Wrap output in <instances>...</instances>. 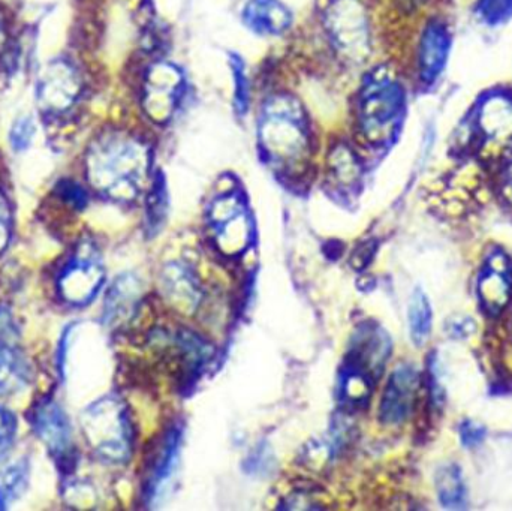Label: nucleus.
<instances>
[{
	"mask_svg": "<svg viewBox=\"0 0 512 511\" xmlns=\"http://www.w3.org/2000/svg\"><path fill=\"white\" fill-rule=\"evenodd\" d=\"M150 164V147L143 138L123 131L107 132L89 147L87 180L102 197L131 203L146 188Z\"/></svg>",
	"mask_w": 512,
	"mask_h": 511,
	"instance_id": "1",
	"label": "nucleus"
},
{
	"mask_svg": "<svg viewBox=\"0 0 512 511\" xmlns=\"http://www.w3.org/2000/svg\"><path fill=\"white\" fill-rule=\"evenodd\" d=\"M259 152L268 165L286 177L306 171L313 155V134L300 99L276 93L262 105L256 128Z\"/></svg>",
	"mask_w": 512,
	"mask_h": 511,
	"instance_id": "2",
	"label": "nucleus"
},
{
	"mask_svg": "<svg viewBox=\"0 0 512 511\" xmlns=\"http://www.w3.org/2000/svg\"><path fill=\"white\" fill-rule=\"evenodd\" d=\"M406 116V90L399 75L387 65L364 75L354 101V128L358 140L372 149L394 143Z\"/></svg>",
	"mask_w": 512,
	"mask_h": 511,
	"instance_id": "3",
	"label": "nucleus"
},
{
	"mask_svg": "<svg viewBox=\"0 0 512 511\" xmlns=\"http://www.w3.org/2000/svg\"><path fill=\"white\" fill-rule=\"evenodd\" d=\"M322 27L331 50L349 66H361L372 53V18L366 0H327Z\"/></svg>",
	"mask_w": 512,
	"mask_h": 511,
	"instance_id": "4",
	"label": "nucleus"
},
{
	"mask_svg": "<svg viewBox=\"0 0 512 511\" xmlns=\"http://www.w3.org/2000/svg\"><path fill=\"white\" fill-rule=\"evenodd\" d=\"M81 431L93 453L110 464L128 461L132 450V426L128 411L114 396L99 399L81 413Z\"/></svg>",
	"mask_w": 512,
	"mask_h": 511,
	"instance_id": "5",
	"label": "nucleus"
},
{
	"mask_svg": "<svg viewBox=\"0 0 512 511\" xmlns=\"http://www.w3.org/2000/svg\"><path fill=\"white\" fill-rule=\"evenodd\" d=\"M468 147L484 158L507 162L512 156V95L492 90L478 99L468 122Z\"/></svg>",
	"mask_w": 512,
	"mask_h": 511,
	"instance_id": "6",
	"label": "nucleus"
},
{
	"mask_svg": "<svg viewBox=\"0 0 512 511\" xmlns=\"http://www.w3.org/2000/svg\"><path fill=\"white\" fill-rule=\"evenodd\" d=\"M207 225L216 248L228 257L243 254L254 239V221L242 195L228 192L212 201Z\"/></svg>",
	"mask_w": 512,
	"mask_h": 511,
	"instance_id": "7",
	"label": "nucleus"
},
{
	"mask_svg": "<svg viewBox=\"0 0 512 511\" xmlns=\"http://www.w3.org/2000/svg\"><path fill=\"white\" fill-rule=\"evenodd\" d=\"M105 270L101 254L92 242H81L60 273L57 287L69 305L84 306L95 299L104 284Z\"/></svg>",
	"mask_w": 512,
	"mask_h": 511,
	"instance_id": "8",
	"label": "nucleus"
},
{
	"mask_svg": "<svg viewBox=\"0 0 512 511\" xmlns=\"http://www.w3.org/2000/svg\"><path fill=\"white\" fill-rule=\"evenodd\" d=\"M185 95V77L176 65L158 62L150 66L143 83V108L152 122L168 123L173 119Z\"/></svg>",
	"mask_w": 512,
	"mask_h": 511,
	"instance_id": "9",
	"label": "nucleus"
},
{
	"mask_svg": "<svg viewBox=\"0 0 512 511\" xmlns=\"http://www.w3.org/2000/svg\"><path fill=\"white\" fill-rule=\"evenodd\" d=\"M83 90L80 74L66 60H54L42 71L36 87L41 111L59 116L74 108Z\"/></svg>",
	"mask_w": 512,
	"mask_h": 511,
	"instance_id": "10",
	"label": "nucleus"
},
{
	"mask_svg": "<svg viewBox=\"0 0 512 511\" xmlns=\"http://www.w3.org/2000/svg\"><path fill=\"white\" fill-rule=\"evenodd\" d=\"M478 300L489 315H499L512 297V264L502 251H493L478 275Z\"/></svg>",
	"mask_w": 512,
	"mask_h": 511,
	"instance_id": "11",
	"label": "nucleus"
},
{
	"mask_svg": "<svg viewBox=\"0 0 512 511\" xmlns=\"http://www.w3.org/2000/svg\"><path fill=\"white\" fill-rule=\"evenodd\" d=\"M33 429L56 459L60 468H69L72 462V432L65 411L54 401H44L33 414Z\"/></svg>",
	"mask_w": 512,
	"mask_h": 511,
	"instance_id": "12",
	"label": "nucleus"
},
{
	"mask_svg": "<svg viewBox=\"0 0 512 511\" xmlns=\"http://www.w3.org/2000/svg\"><path fill=\"white\" fill-rule=\"evenodd\" d=\"M451 32L444 21L430 20L421 32L417 50V71L421 83L432 86L441 77L450 56Z\"/></svg>",
	"mask_w": 512,
	"mask_h": 511,
	"instance_id": "13",
	"label": "nucleus"
},
{
	"mask_svg": "<svg viewBox=\"0 0 512 511\" xmlns=\"http://www.w3.org/2000/svg\"><path fill=\"white\" fill-rule=\"evenodd\" d=\"M420 377L412 365H400L394 369L381 399V420L387 425H400L408 420L414 410Z\"/></svg>",
	"mask_w": 512,
	"mask_h": 511,
	"instance_id": "14",
	"label": "nucleus"
},
{
	"mask_svg": "<svg viewBox=\"0 0 512 511\" xmlns=\"http://www.w3.org/2000/svg\"><path fill=\"white\" fill-rule=\"evenodd\" d=\"M180 443L182 438L179 429H171L162 438L147 471L144 485V498L147 503H159L173 485L174 474L179 465Z\"/></svg>",
	"mask_w": 512,
	"mask_h": 511,
	"instance_id": "15",
	"label": "nucleus"
},
{
	"mask_svg": "<svg viewBox=\"0 0 512 511\" xmlns=\"http://www.w3.org/2000/svg\"><path fill=\"white\" fill-rule=\"evenodd\" d=\"M26 371L17 324L8 311L0 309V395L20 387Z\"/></svg>",
	"mask_w": 512,
	"mask_h": 511,
	"instance_id": "16",
	"label": "nucleus"
},
{
	"mask_svg": "<svg viewBox=\"0 0 512 511\" xmlns=\"http://www.w3.org/2000/svg\"><path fill=\"white\" fill-rule=\"evenodd\" d=\"M391 342L387 333L376 326L364 327L358 332L355 344L352 345V362L349 369L361 372L372 380L384 369L390 357Z\"/></svg>",
	"mask_w": 512,
	"mask_h": 511,
	"instance_id": "17",
	"label": "nucleus"
},
{
	"mask_svg": "<svg viewBox=\"0 0 512 511\" xmlns=\"http://www.w3.org/2000/svg\"><path fill=\"white\" fill-rule=\"evenodd\" d=\"M243 23L259 36H280L288 32L292 14L280 0H249L242 12Z\"/></svg>",
	"mask_w": 512,
	"mask_h": 511,
	"instance_id": "18",
	"label": "nucleus"
},
{
	"mask_svg": "<svg viewBox=\"0 0 512 511\" xmlns=\"http://www.w3.org/2000/svg\"><path fill=\"white\" fill-rule=\"evenodd\" d=\"M141 284L134 275H122L113 282L105 297L104 320L108 326H120L131 320L140 302Z\"/></svg>",
	"mask_w": 512,
	"mask_h": 511,
	"instance_id": "19",
	"label": "nucleus"
},
{
	"mask_svg": "<svg viewBox=\"0 0 512 511\" xmlns=\"http://www.w3.org/2000/svg\"><path fill=\"white\" fill-rule=\"evenodd\" d=\"M165 296L182 312H192L200 303V288L191 270L182 264H170L162 275Z\"/></svg>",
	"mask_w": 512,
	"mask_h": 511,
	"instance_id": "20",
	"label": "nucleus"
},
{
	"mask_svg": "<svg viewBox=\"0 0 512 511\" xmlns=\"http://www.w3.org/2000/svg\"><path fill=\"white\" fill-rule=\"evenodd\" d=\"M436 492L444 509L463 510L468 506V491L457 465H444L436 473Z\"/></svg>",
	"mask_w": 512,
	"mask_h": 511,
	"instance_id": "21",
	"label": "nucleus"
},
{
	"mask_svg": "<svg viewBox=\"0 0 512 511\" xmlns=\"http://www.w3.org/2000/svg\"><path fill=\"white\" fill-rule=\"evenodd\" d=\"M328 174L340 189L355 188L361 179V164L348 144H339L328 158Z\"/></svg>",
	"mask_w": 512,
	"mask_h": 511,
	"instance_id": "22",
	"label": "nucleus"
},
{
	"mask_svg": "<svg viewBox=\"0 0 512 511\" xmlns=\"http://www.w3.org/2000/svg\"><path fill=\"white\" fill-rule=\"evenodd\" d=\"M432 305L421 288H415L409 300V332L415 345H423L432 332Z\"/></svg>",
	"mask_w": 512,
	"mask_h": 511,
	"instance_id": "23",
	"label": "nucleus"
},
{
	"mask_svg": "<svg viewBox=\"0 0 512 511\" xmlns=\"http://www.w3.org/2000/svg\"><path fill=\"white\" fill-rule=\"evenodd\" d=\"M29 479L26 462L20 461L0 473V509L17 501L23 494Z\"/></svg>",
	"mask_w": 512,
	"mask_h": 511,
	"instance_id": "24",
	"label": "nucleus"
},
{
	"mask_svg": "<svg viewBox=\"0 0 512 511\" xmlns=\"http://www.w3.org/2000/svg\"><path fill=\"white\" fill-rule=\"evenodd\" d=\"M230 65L234 78V107L237 114L246 116L251 104V86H249L246 63L239 54H230Z\"/></svg>",
	"mask_w": 512,
	"mask_h": 511,
	"instance_id": "25",
	"label": "nucleus"
},
{
	"mask_svg": "<svg viewBox=\"0 0 512 511\" xmlns=\"http://www.w3.org/2000/svg\"><path fill=\"white\" fill-rule=\"evenodd\" d=\"M478 14L492 26L504 23L512 15V0H478Z\"/></svg>",
	"mask_w": 512,
	"mask_h": 511,
	"instance_id": "26",
	"label": "nucleus"
},
{
	"mask_svg": "<svg viewBox=\"0 0 512 511\" xmlns=\"http://www.w3.org/2000/svg\"><path fill=\"white\" fill-rule=\"evenodd\" d=\"M153 188L155 189L150 194L147 216H149V227L153 228L152 231L156 233L167 215V200H165L164 189H161V186L156 185Z\"/></svg>",
	"mask_w": 512,
	"mask_h": 511,
	"instance_id": "27",
	"label": "nucleus"
},
{
	"mask_svg": "<svg viewBox=\"0 0 512 511\" xmlns=\"http://www.w3.org/2000/svg\"><path fill=\"white\" fill-rule=\"evenodd\" d=\"M15 432H17V422H15L14 414L9 413L5 408H0V462L11 450Z\"/></svg>",
	"mask_w": 512,
	"mask_h": 511,
	"instance_id": "28",
	"label": "nucleus"
},
{
	"mask_svg": "<svg viewBox=\"0 0 512 511\" xmlns=\"http://www.w3.org/2000/svg\"><path fill=\"white\" fill-rule=\"evenodd\" d=\"M33 134H35V126H33L32 119L23 117L12 126L9 141H11L15 150H24L32 141Z\"/></svg>",
	"mask_w": 512,
	"mask_h": 511,
	"instance_id": "29",
	"label": "nucleus"
},
{
	"mask_svg": "<svg viewBox=\"0 0 512 511\" xmlns=\"http://www.w3.org/2000/svg\"><path fill=\"white\" fill-rule=\"evenodd\" d=\"M475 329H477L475 321L471 317H465V315H454L445 326L448 336L453 339L469 338V336L474 335Z\"/></svg>",
	"mask_w": 512,
	"mask_h": 511,
	"instance_id": "30",
	"label": "nucleus"
},
{
	"mask_svg": "<svg viewBox=\"0 0 512 511\" xmlns=\"http://www.w3.org/2000/svg\"><path fill=\"white\" fill-rule=\"evenodd\" d=\"M12 219L11 210H9L8 201L0 192V255L8 248L11 240Z\"/></svg>",
	"mask_w": 512,
	"mask_h": 511,
	"instance_id": "31",
	"label": "nucleus"
},
{
	"mask_svg": "<svg viewBox=\"0 0 512 511\" xmlns=\"http://www.w3.org/2000/svg\"><path fill=\"white\" fill-rule=\"evenodd\" d=\"M484 437H486V429L478 425V423L466 420L460 426V438H462V443L465 447L478 446L484 440Z\"/></svg>",
	"mask_w": 512,
	"mask_h": 511,
	"instance_id": "32",
	"label": "nucleus"
},
{
	"mask_svg": "<svg viewBox=\"0 0 512 511\" xmlns=\"http://www.w3.org/2000/svg\"><path fill=\"white\" fill-rule=\"evenodd\" d=\"M505 165H507V168H505V189H507L512 200V156L505 162Z\"/></svg>",
	"mask_w": 512,
	"mask_h": 511,
	"instance_id": "33",
	"label": "nucleus"
},
{
	"mask_svg": "<svg viewBox=\"0 0 512 511\" xmlns=\"http://www.w3.org/2000/svg\"><path fill=\"white\" fill-rule=\"evenodd\" d=\"M6 44V27L5 23H3L2 15H0V51L3 50Z\"/></svg>",
	"mask_w": 512,
	"mask_h": 511,
	"instance_id": "34",
	"label": "nucleus"
}]
</instances>
